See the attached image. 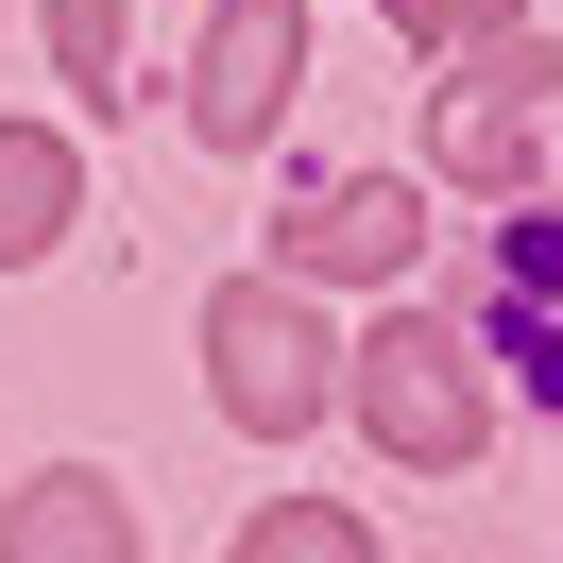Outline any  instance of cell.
<instances>
[{
    "mask_svg": "<svg viewBox=\"0 0 563 563\" xmlns=\"http://www.w3.org/2000/svg\"><path fill=\"white\" fill-rule=\"evenodd\" d=\"M0 547H18V563H120V547H137V512L69 461V478H35L18 512H0Z\"/></svg>",
    "mask_w": 563,
    "mask_h": 563,
    "instance_id": "6",
    "label": "cell"
},
{
    "mask_svg": "<svg viewBox=\"0 0 563 563\" xmlns=\"http://www.w3.org/2000/svg\"><path fill=\"white\" fill-rule=\"evenodd\" d=\"M69 137H35V120H0V256H52L69 240Z\"/></svg>",
    "mask_w": 563,
    "mask_h": 563,
    "instance_id": "7",
    "label": "cell"
},
{
    "mask_svg": "<svg viewBox=\"0 0 563 563\" xmlns=\"http://www.w3.org/2000/svg\"><path fill=\"white\" fill-rule=\"evenodd\" d=\"M495 358H512V376L563 410V206L495 222Z\"/></svg>",
    "mask_w": 563,
    "mask_h": 563,
    "instance_id": "5",
    "label": "cell"
},
{
    "mask_svg": "<svg viewBox=\"0 0 563 563\" xmlns=\"http://www.w3.org/2000/svg\"><path fill=\"white\" fill-rule=\"evenodd\" d=\"M358 376V427H376L410 478H444V461H478V427H495V393H478V342L461 324H376V342L342 358Z\"/></svg>",
    "mask_w": 563,
    "mask_h": 563,
    "instance_id": "1",
    "label": "cell"
},
{
    "mask_svg": "<svg viewBox=\"0 0 563 563\" xmlns=\"http://www.w3.org/2000/svg\"><path fill=\"white\" fill-rule=\"evenodd\" d=\"M206 376H222V410H240L256 444H290V427L342 393V358H324L308 290H290V274H256V290H222V308H206Z\"/></svg>",
    "mask_w": 563,
    "mask_h": 563,
    "instance_id": "2",
    "label": "cell"
},
{
    "mask_svg": "<svg viewBox=\"0 0 563 563\" xmlns=\"http://www.w3.org/2000/svg\"><path fill=\"white\" fill-rule=\"evenodd\" d=\"M410 256H427V206H410L393 172H358V188H308V206L274 222V274H290V290H393Z\"/></svg>",
    "mask_w": 563,
    "mask_h": 563,
    "instance_id": "4",
    "label": "cell"
},
{
    "mask_svg": "<svg viewBox=\"0 0 563 563\" xmlns=\"http://www.w3.org/2000/svg\"><path fill=\"white\" fill-rule=\"evenodd\" d=\"M290 52H308V0H222V18H206V69H188V137L256 154L290 120Z\"/></svg>",
    "mask_w": 563,
    "mask_h": 563,
    "instance_id": "3",
    "label": "cell"
},
{
    "mask_svg": "<svg viewBox=\"0 0 563 563\" xmlns=\"http://www.w3.org/2000/svg\"><path fill=\"white\" fill-rule=\"evenodd\" d=\"M240 547H256V563H358L376 529H358V512H324V495H290V512H256Z\"/></svg>",
    "mask_w": 563,
    "mask_h": 563,
    "instance_id": "9",
    "label": "cell"
},
{
    "mask_svg": "<svg viewBox=\"0 0 563 563\" xmlns=\"http://www.w3.org/2000/svg\"><path fill=\"white\" fill-rule=\"evenodd\" d=\"M52 69H69V86L120 69V0H52Z\"/></svg>",
    "mask_w": 563,
    "mask_h": 563,
    "instance_id": "10",
    "label": "cell"
},
{
    "mask_svg": "<svg viewBox=\"0 0 563 563\" xmlns=\"http://www.w3.org/2000/svg\"><path fill=\"white\" fill-rule=\"evenodd\" d=\"M444 172H461V188H512V172H529V103H495V86H444Z\"/></svg>",
    "mask_w": 563,
    "mask_h": 563,
    "instance_id": "8",
    "label": "cell"
},
{
    "mask_svg": "<svg viewBox=\"0 0 563 563\" xmlns=\"http://www.w3.org/2000/svg\"><path fill=\"white\" fill-rule=\"evenodd\" d=\"M410 35L427 52H478V35H512V0H410Z\"/></svg>",
    "mask_w": 563,
    "mask_h": 563,
    "instance_id": "11",
    "label": "cell"
}]
</instances>
